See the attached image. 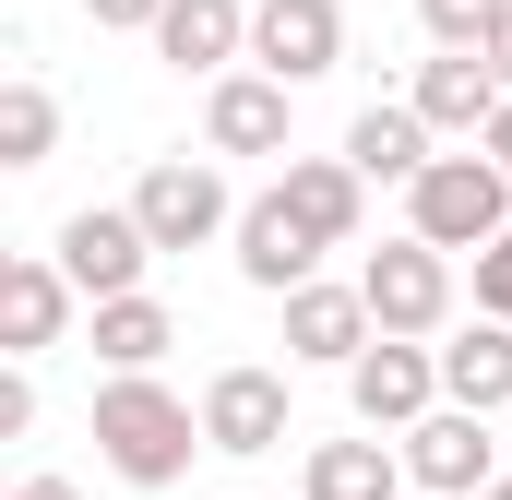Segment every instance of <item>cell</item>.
<instances>
[{
	"instance_id": "28",
	"label": "cell",
	"mask_w": 512,
	"mask_h": 500,
	"mask_svg": "<svg viewBox=\"0 0 512 500\" xmlns=\"http://www.w3.org/2000/svg\"><path fill=\"white\" fill-rule=\"evenodd\" d=\"M12 500H84V489H72V477H24Z\"/></svg>"
},
{
	"instance_id": "15",
	"label": "cell",
	"mask_w": 512,
	"mask_h": 500,
	"mask_svg": "<svg viewBox=\"0 0 512 500\" xmlns=\"http://www.w3.org/2000/svg\"><path fill=\"white\" fill-rule=\"evenodd\" d=\"M274 191H286V215H298L322 250H346V239H358V215H370V179H358L346 155H286Z\"/></svg>"
},
{
	"instance_id": "16",
	"label": "cell",
	"mask_w": 512,
	"mask_h": 500,
	"mask_svg": "<svg viewBox=\"0 0 512 500\" xmlns=\"http://www.w3.org/2000/svg\"><path fill=\"white\" fill-rule=\"evenodd\" d=\"M203 143L215 155H286V84L274 72H227L203 96Z\"/></svg>"
},
{
	"instance_id": "24",
	"label": "cell",
	"mask_w": 512,
	"mask_h": 500,
	"mask_svg": "<svg viewBox=\"0 0 512 500\" xmlns=\"http://www.w3.org/2000/svg\"><path fill=\"white\" fill-rule=\"evenodd\" d=\"M84 12H96L108 36H155V24H167V0H84Z\"/></svg>"
},
{
	"instance_id": "9",
	"label": "cell",
	"mask_w": 512,
	"mask_h": 500,
	"mask_svg": "<svg viewBox=\"0 0 512 500\" xmlns=\"http://www.w3.org/2000/svg\"><path fill=\"white\" fill-rule=\"evenodd\" d=\"M203 441H215V453H239V465L274 453V441H286V370H251V358H239V370H215V381H203Z\"/></svg>"
},
{
	"instance_id": "4",
	"label": "cell",
	"mask_w": 512,
	"mask_h": 500,
	"mask_svg": "<svg viewBox=\"0 0 512 500\" xmlns=\"http://www.w3.org/2000/svg\"><path fill=\"white\" fill-rule=\"evenodd\" d=\"M131 215H143V239H155V250L239 239V203H227V179H215L203 155H155V167L131 179Z\"/></svg>"
},
{
	"instance_id": "26",
	"label": "cell",
	"mask_w": 512,
	"mask_h": 500,
	"mask_svg": "<svg viewBox=\"0 0 512 500\" xmlns=\"http://www.w3.org/2000/svg\"><path fill=\"white\" fill-rule=\"evenodd\" d=\"M477 155H489V167L512 179V96H501V120H489V143H477Z\"/></svg>"
},
{
	"instance_id": "17",
	"label": "cell",
	"mask_w": 512,
	"mask_h": 500,
	"mask_svg": "<svg viewBox=\"0 0 512 500\" xmlns=\"http://www.w3.org/2000/svg\"><path fill=\"white\" fill-rule=\"evenodd\" d=\"M441 405H465V417H501L512 405V322H465L441 346Z\"/></svg>"
},
{
	"instance_id": "6",
	"label": "cell",
	"mask_w": 512,
	"mask_h": 500,
	"mask_svg": "<svg viewBox=\"0 0 512 500\" xmlns=\"http://www.w3.org/2000/svg\"><path fill=\"white\" fill-rule=\"evenodd\" d=\"M393 453H405V489H417V500H477V489H501V465H489L501 441H489V417H465V405L417 417Z\"/></svg>"
},
{
	"instance_id": "7",
	"label": "cell",
	"mask_w": 512,
	"mask_h": 500,
	"mask_svg": "<svg viewBox=\"0 0 512 500\" xmlns=\"http://www.w3.org/2000/svg\"><path fill=\"white\" fill-rule=\"evenodd\" d=\"M346 405H358V429H417V417H441V346H405V334H382L358 370H346Z\"/></svg>"
},
{
	"instance_id": "29",
	"label": "cell",
	"mask_w": 512,
	"mask_h": 500,
	"mask_svg": "<svg viewBox=\"0 0 512 500\" xmlns=\"http://www.w3.org/2000/svg\"><path fill=\"white\" fill-rule=\"evenodd\" d=\"M477 500H512V477H501V489H477Z\"/></svg>"
},
{
	"instance_id": "13",
	"label": "cell",
	"mask_w": 512,
	"mask_h": 500,
	"mask_svg": "<svg viewBox=\"0 0 512 500\" xmlns=\"http://www.w3.org/2000/svg\"><path fill=\"white\" fill-rule=\"evenodd\" d=\"M322 262V239L286 215V191H262V203H239V274H251L262 298H298V286H322L310 274Z\"/></svg>"
},
{
	"instance_id": "27",
	"label": "cell",
	"mask_w": 512,
	"mask_h": 500,
	"mask_svg": "<svg viewBox=\"0 0 512 500\" xmlns=\"http://www.w3.org/2000/svg\"><path fill=\"white\" fill-rule=\"evenodd\" d=\"M477 60H489V72H501V96H512V12H501V36H489V48H477Z\"/></svg>"
},
{
	"instance_id": "3",
	"label": "cell",
	"mask_w": 512,
	"mask_h": 500,
	"mask_svg": "<svg viewBox=\"0 0 512 500\" xmlns=\"http://www.w3.org/2000/svg\"><path fill=\"white\" fill-rule=\"evenodd\" d=\"M358 298H370V322H382V334L429 346V334L453 322V250H429V239H382L370 262H358Z\"/></svg>"
},
{
	"instance_id": "22",
	"label": "cell",
	"mask_w": 512,
	"mask_h": 500,
	"mask_svg": "<svg viewBox=\"0 0 512 500\" xmlns=\"http://www.w3.org/2000/svg\"><path fill=\"white\" fill-rule=\"evenodd\" d=\"M501 12H512V0H417V24H429L441 48H489V36H501Z\"/></svg>"
},
{
	"instance_id": "5",
	"label": "cell",
	"mask_w": 512,
	"mask_h": 500,
	"mask_svg": "<svg viewBox=\"0 0 512 500\" xmlns=\"http://www.w3.org/2000/svg\"><path fill=\"white\" fill-rule=\"evenodd\" d=\"M96 310L108 298H143V262H155V239H143V215L131 203H84V215H60V250H48Z\"/></svg>"
},
{
	"instance_id": "25",
	"label": "cell",
	"mask_w": 512,
	"mask_h": 500,
	"mask_svg": "<svg viewBox=\"0 0 512 500\" xmlns=\"http://www.w3.org/2000/svg\"><path fill=\"white\" fill-rule=\"evenodd\" d=\"M24 429H36V381L12 370V381H0V441H24Z\"/></svg>"
},
{
	"instance_id": "19",
	"label": "cell",
	"mask_w": 512,
	"mask_h": 500,
	"mask_svg": "<svg viewBox=\"0 0 512 500\" xmlns=\"http://www.w3.org/2000/svg\"><path fill=\"white\" fill-rule=\"evenodd\" d=\"M167 346H179L167 298H108V310H96V358H108V381H155Z\"/></svg>"
},
{
	"instance_id": "12",
	"label": "cell",
	"mask_w": 512,
	"mask_h": 500,
	"mask_svg": "<svg viewBox=\"0 0 512 500\" xmlns=\"http://www.w3.org/2000/svg\"><path fill=\"white\" fill-rule=\"evenodd\" d=\"M370 346H382V322H370V298H358V286H298V298H286V358L358 370Z\"/></svg>"
},
{
	"instance_id": "8",
	"label": "cell",
	"mask_w": 512,
	"mask_h": 500,
	"mask_svg": "<svg viewBox=\"0 0 512 500\" xmlns=\"http://www.w3.org/2000/svg\"><path fill=\"white\" fill-rule=\"evenodd\" d=\"M346 60V12L334 0H251V72H274L286 96L298 84H322Z\"/></svg>"
},
{
	"instance_id": "10",
	"label": "cell",
	"mask_w": 512,
	"mask_h": 500,
	"mask_svg": "<svg viewBox=\"0 0 512 500\" xmlns=\"http://www.w3.org/2000/svg\"><path fill=\"white\" fill-rule=\"evenodd\" d=\"M405 108H417L429 131H453V143H489V120H501V72H489L477 48H441V60H417Z\"/></svg>"
},
{
	"instance_id": "11",
	"label": "cell",
	"mask_w": 512,
	"mask_h": 500,
	"mask_svg": "<svg viewBox=\"0 0 512 500\" xmlns=\"http://www.w3.org/2000/svg\"><path fill=\"white\" fill-rule=\"evenodd\" d=\"M72 298H84V286H72L48 250H12V262H0V334H12V358H48V346L72 334Z\"/></svg>"
},
{
	"instance_id": "23",
	"label": "cell",
	"mask_w": 512,
	"mask_h": 500,
	"mask_svg": "<svg viewBox=\"0 0 512 500\" xmlns=\"http://www.w3.org/2000/svg\"><path fill=\"white\" fill-rule=\"evenodd\" d=\"M477 322H512V239L477 250Z\"/></svg>"
},
{
	"instance_id": "14",
	"label": "cell",
	"mask_w": 512,
	"mask_h": 500,
	"mask_svg": "<svg viewBox=\"0 0 512 500\" xmlns=\"http://www.w3.org/2000/svg\"><path fill=\"white\" fill-rule=\"evenodd\" d=\"M155 60H167V72H215V84H227V60H251V0H167Z\"/></svg>"
},
{
	"instance_id": "20",
	"label": "cell",
	"mask_w": 512,
	"mask_h": 500,
	"mask_svg": "<svg viewBox=\"0 0 512 500\" xmlns=\"http://www.w3.org/2000/svg\"><path fill=\"white\" fill-rule=\"evenodd\" d=\"M310 500H405L393 441H310Z\"/></svg>"
},
{
	"instance_id": "1",
	"label": "cell",
	"mask_w": 512,
	"mask_h": 500,
	"mask_svg": "<svg viewBox=\"0 0 512 500\" xmlns=\"http://www.w3.org/2000/svg\"><path fill=\"white\" fill-rule=\"evenodd\" d=\"M203 441V405H179L167 381H96V465L131 477V489H179Z\"/></svg>"
},
{
	"instance_id": "2",
	"label": "cell",
	"mask_w": 512,
	"mask_h": 500,
	"mask_svg": "<svg viewBox=\"0 0 512 500\" xmlns=\"http://www.w3.org/2000/svg\"><path fill=\"white\" fill-rule=\"evenodd\" d=\"M405 239H429V250H489L512 239V179L465 143V155H429V179L405 191Z\"/></svg>"
},
{
	"instance_id": "18",
	"label": "cell",
	"mask_w": 512,
	"mask_h": 500,
	"mask_svg": "<svg viewBox=\"0 0 512 500\" xmlns=\"http://www.w3.org/2000/svg\"><path fill=\"white\" fill-rule=\"evenodd\" d=\"M429 143H441V131L417 120V108H358V120H346V167H358V179H405V191H417V179H429Z\"/></svg>"
},
{
	"instance_id": "21",
	"label": "cell",
	"mask_w": 512,
	"mask_h": 500,
	"mask_svg": "<svg viewBox=\"0 0 512 500\" xmlns=\"http://www.w3.org/2000/svg\"><path fill=\"white\" fill-rule=\"evenodd\" d=\"M48 143H60V96L36 72H12L0 84V167H48Z\"/></svg>"
}]
</instances>
